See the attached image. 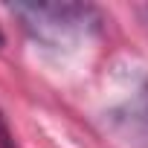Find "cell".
I'll return each mask as SVG.
<instances>
[{
    "instance_id": "obj_1",
    "label": "cell",
    "mask_w": 148,
    "mask_h": 148,
    "mask_svg": "<svg viewBox=\"0 0 148 148\" xmlns=\"http://www.w3.org/2000/svg\"><path fill=\"white\" fill-rule=\"evenodd\" d=\"M9 9L23 21V26L35 38L52 47L90 35L102 21L96 6L90 3H15Z\"/></svg>"
},
{
    "instance_id": "obj_2",
    "label": "cell",
    "mask_w": 148,
    "mask_h": 148,
    "mask_svg": "<svg viewBox=\"0 0 148 148\" xmlns=\"http://www.w3.org/2000/svg\"><path fill=\"white\" fill-rule=\"evenodd\" d=\"M113 125L134 148H148V84L113 113Z\"/></svg>"
},
{
    "instance_id": "obj_3",
    "label": "cell",
    "mask_w": 148,
    "mask_h": 148,
    "mask_svg": "<svg viewBox=\"0 0 148 148\" xmlns=\"http://www.w3.org/2000/svg\"><path fill=\"white\" fill-rule=\"evenodd\" d=\"M0 148H15V139H12L9 125L3 122V116H0Z\"/></svg>"
},
{
    "instance_id": "obj_4",
    "label": "cell",
    "mask_w": 148,
    "mask_h": 148,
    "mask_svg": "<svg viewBox=\"0 0 148 148\" xmlns=\"http://www.w3.org/2000/svg\"><path fill=\"white\" fill-rule=\"evenodd\" d=\"M0 47H3V32H0Z\"/></svg>"
}]
</instances>
